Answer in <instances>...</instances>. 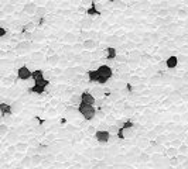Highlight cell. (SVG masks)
<instances>
[{
  "mask_svg": "<svg viewBox=\"0 0 188 169\" xmlns=\"http://www.w3.org/2000/svg\"><path fill=\"white\" fill-rule=\"evenodd\" d=\"M88 79H89V82H98V79H99V73H98V71H93V69H89L88 72Z\"/></svg>",
  "mask_w": 188,
  "mask_h": 169,
  "instance_id": "d6986e66",
  "label": "cell"
},
{
  "mask_svg": "<svg viewBox=\"0 0 188 169\" xmlns=\"http://www.w3.org/2000/svg\"><path fill=\"white\" fill-rule=\"evenodd\" d=\"M96 71L99 73V79H98L99 84H106L113 78V71L110 68V65H101Z\"/></svg>",
  "mask_w": 188,
  "mask_h": 169,
  "instance_id": "6da1fadb",
  "label": "cell"
},
{
  "mask_svg": "<svg viewBox=\"0 0 188 169\" xmlns=\"http://www.w3.org/2000/svg\"><path fill=\"white\" fill-rule=\"evenodd\" d=\"M84 137H85V134H84V132H76V134H75V140H79V141H81V140H84Z\"/></svg>",
  "mask_w": 188,
  "mask_h": 169,
  "instance_id": "11a10c76",
  "label": "cell"
},
{
  "mask_svg": "<svg viewBox=\"0 0 188 169\" xmlns=\"http://www.w3.org/2000/svg\"><path fill=\"white\" fill-rule=\"evenodd\" d=\"M167 140H168V137H167V135H163V134H160V135H157V137H156V143L157 144H163V143H166Z\"/></svg>",
  "mask_w": 188,
  "mask_h": 169,
  "instance_id": "ab89813d",
  "label": "cell"
},
{
  "mask_svg": "<svg viewBox=\"0 0 188 169\" xmlns=\"http://www.w3.org/2000/svg\"><path fill=\"white\" fill-rule=\"evenodd\" d=\"M178 152L181 154V155H187L188 154V145L187 144H181V145L178 147Z\"/></svg>",
  "mask_w": 188,
  "mask_h": 169,
  "instance_id": "74e56055",
  "label": "cell"
},
{
  "mask_svg": "<svg viewBox=\"0 0 188 169\" xmlns=\"http://www.w3.org/2000/svg\"><path fill=\"white\" fill-rule=\"evenodd\" d=\"M122 92L120 90H113L112 93L109 95V101H119L120 99H122Z\"/></svg>",
  "mask_w": 188,
  "mask_h": 169,
  "instance_id": "ac0fdd59",
  "label": "cell"
},
{
  "mask_svg": "<svg viewBox=\"0 0 188 169\" xmlns=\"http://www.w3.org/2000/svg\"><path fill=\"white\" fill-rule=\"evenodd\" d=\"M98 131V127L95 126H89V127H86V134L89 135V137H92V135H95Z\"/></svg>",
  "mask_w": 188,
  "mask_h": 169,
  "instance_id": "836d02e7",
  "label": "cell"
},
{
  "mask_svg": "<svg viewBox=\"0 0 188 169\" xmlns=\"http://www.w3.org/2000/svg\"><path fill=\"white\" fill-rule=\"evenodd\" d=\"M91 93L98 99V97H102V96H103V89H102V87H98V86H96V87H93V89H92Z\"/></svg>",
  "mask_w": 188,
  "mask_h": 169,
  "instance_id": "f546056e",
  "label": "cell"
},
{
  "mask_svg": "<svg viewBox=\"0 0 188 169\" xmlns=\"http://www.w3.org/2000/svg\"><path fill=\"white\" fill-rule=\"evenodd\" d=\"M109 127H110V124L106 121H101L99 124H98V130H109Z\"/></svg>",
  "mask_w": 188,
  "mask_h": 169,
  "instance_id": "b9f144b4",
  "label": "cell"
},
{
  "mask_svg": "<svg viewBox=\"0 0 188 169\" xmlns=\"http://www.w3.org/2000/svg\"><path fill=\"white\" fill-rule=\"evenodd\" d=\"M127 62H129V65L132 68H137L141 63V54L139 51H136V49L130 51L129 55H127Z\"/></svg>",
  "mask_w": 188,
  "mask_h": 169,
  "instance_id": "277c9868",
  "label": "cell"
},
{
  "mask_svg": "<svg viewBox=\"0 0 188 169\" xmlns=\"http://www.w3.org/2000/svg\"><path fill=\"white\" fill-rule=\"evenodd\" d=\"M6 35H7V30H6V27H1V28H0V37H1L3 41L6 40Z\"/></svg>",
  "mask_w": 188,
  "mask_h": 169,
  "instance_id": "bcb514c9",
  "label": "cell"
},
{
  "mask_svg": "<svg viewBox=\"0 0 188 169\" xmlns=\"http://www.w3.org/2000/svg\"><path fill=\"white\" fill-rule=\"evenodd\" d=\"M106 123H109V124H116V120H115V117L112 116V114H109V116H106V120H105Z\"/></svg>",
  "mask_w": 188,
  "mask_h": 169,
  "instance_id": "7dc6e473",
  "label": "cell"
},
{
  "mask_svg": "<svg viewBox=\"0 0 188 169\" xmlns=\"http://www.w3.org/2000/svg\"><path fill=\"white\" fill-rule=\"evenodd\" d=\"M55 138H57L55 134H48V135H45V141H47V143H53Z\"/></svg>",
  "mask_w": 188,
  "mask_h": 169,
  "instance_id": "c3c4849f",
  "label": "cell"
},
{
  "mask_svg": "<svg viewBox=\"0 0 188 169\" xmlns=\"http://www.w3.org/2000/svg\"><path fill=\"white\" fill-rule=\"evenodd\" d=\"M7 132H9V126H7L6 123H1V124H0V135L4 138L6 135H7Z\"/></svg>",
  "mask_w": 188,
  "mask_h": 169,
  "instance_id": "f1b7e54d",
  "label": "cell"
},
{
  "mask_svg": "<svg viewBox=\"0 0 188 169\" xmlns=\"http://www.w3.org/2000/svg\"><path fill=\"white\" fill-rule=\"evenodd\" d=\"M187 155H188V154H187Z\"/></svg>",
  "mask_w": 188,
  "mask_h": 169,
  "instance_id": "6125c7cd",
  "label": "cell"
},
{
  "mask_svg": "<svg viewBox=\"0 0 188 169\" xmlns=\"http://www.w3.org/2000/svg\"><path fill=\"white\" fill-rule=\"evenodd\" d=\"M78 111L84 116V118H85L86 121H92V120L96 117V113H98L96 109H95L93 106L85 104V103H81V104L78 106Z\"/></svg>",
  "mask_w": 188,
  "mask_h": 169,
  "instance_id": "7a4b0ae2",
  "label": "cell"
},
{
  "mask_svg": "<svg viewBox=\"0 0 188 169\" xmlns=\"http://www.w3.org/2000/svg\"><path fill=\"white\" fill-rule=\"evenodd\" d=\"M27 140H28L27 135H21V137H20V141H23V143H27Z\"/></svg>",
  "mask_w": 188,
  "mask_h": 169,
  "instance_id": "680465c9",
  "label": "cell"
},
{
  "mask_svg": "<svg viewBox=\"0 0 188 169\" xmlns=\"http://www.w3.org/2000/svg\"><path fill=\"white\" fill-rule=\"evenodd\" d=\"M81 96H82V103L95 106V103H96V97L92 95V93H89V92H84V93H81Z\"/></svg>",
  "mask_w": 188,
  "mask_h": 169,
  "instance_id": "ba28073f",
  "label": "cell"
},
{
  "mask_svg": "<svg viewBox=\"0 0 188 169\" xmlns=\"http://www.w3.org/2000/svg\"><path fill=\"white\" fill-rule=\"evenodd\" d=\"M166 154L168 155V157H171V158H174V157H177V155H178L180 152H178V149H177L175 147H171V148H168V149H167V151H166Z\"/></svg>",
  "mask_w": 188,
  "mask_h": 169,
  "instance_id": "4dcf8cb0",
  "label": "cell"
},
{
  "mask_svg": "<svg viewBox=\"0 0 188 169\" xmlns=\"http://www.w3.org/2000/svg\"><path fill=\"white\" fill-rule=\"evenodd\" d=\"M167 137H168V140H175L177 135H175V134H170V135H167Z\"/></svg>",
  "mask_w": 188,
  "mask_h": 169,
  "instance_id": "91938a15",
  "label": "cell"
},
{
  "mask_svg": "<svg viewBox=\"0 0 188 169\" xmlns=\"http://www.w3.org/2000/svg\"><path fill=\"white\" fill-rule=\"evenodd\" d=\"M99 6H98V3H93V4H91L88 9H86V14L88 16H91V17H99V16H102V11L98 9Z\"/></svg>",
  "mask_w": 188,
  "mask_h": 169,
  "instance_id": "30bf717a",
  "label": "cell"
},
{
  "mask_svg": "<svg viewBox=\"0 0 188 169\" xmlns=\"http://www.w3.org/2000/svg\"><path fill=\"white\" fill-rule=\"evenodd\" d=\"M112 6H113V9H119V10H124V7H126V4H124L123 1H120V0H113Z\"/></svg>",
  "mask_w": 188,
  "mask_h": 169,
  "instance_id": "484cf974",
  "label": "cell"
},
{
  "mask_svg": "<svg viewBox=\"0 0 188 169\" xmlns=\"http://www.w3.org/2000/svg\"><path fill=\"white\" fill-rule=\"evenodd\" d=\"M157 14H158V17H166L170 14V10H167V9H161V10L157 11Z\"/></svg>",
  "mask_w": 188,
  "mask_h": 169,
  "instance_id": "7bdbcfd3",
  "label": "cell"
},
{
  "mask_svg": "<svg viewBox=\"0 0 188 169\" xmlns=\"http://www.w3.org/2000/svg\"><path fill=\"white\" fill-rule=\"evenodd\" d=\"M164 128H166V127H164V126H157L156 128H154V131H156L157 134H161V132L164 131Z\"/></svg>",
  "mask_w": 188,
  "mask_h": 169,
  "instance_id": "db71d44e",
  "label": "cell"
},
{
  "mask_svg": "<svg viewBox=\"0 0 188 169\" xmlns=\"http://www.w3.org/2000/svg\"><path fill=\"white\" fill-rule=\"evenodd\" d=\"M150 61H151L150 55H144V57H141V63H140V65H143V66H149V65H150Z\"/></svg>",
  "mask_w": 188,
  "mask_h": 169,
  "instance_id": "d590c367",
  "label": "cell"
},
{
  "mask_svg": "<svg viewBox=\"0 0 188 169\" xmlns=\"http://www.w3.org/2000/svg\"><path fill=\"white\" fill-rule=\"evenodd\" d=\"M166 62H167V66H168V69L177 68V65H178V57H175V55H170V57L166 59Z\"/></svg>",
  "mask_w": 188,
  "mask_h": 169,
  "instance_id": "9a60e30c",
  "label": "cell"
},
{
  "mask_svg": "<svg viewBox=\"0 0 188 169\" xmlns=\"http://www.w3.org/2000/svg\"><path fill=\"white\" fill-rule=\"evenodd\" d=\"M31 159H33V165H34V166H37V165L43 164L44 159H45V157L41 155V154H34V155H31Z\"/></svg>",
  "mask_w": 188,
  "mask_h": 169,
  "instance_id": "e0dca14e",
  "label": "cell"
},
{
  "mask_svg": "<svg viewBox=\"0 0 188 169\" xmlns=\"http://www.w3.org/2000/svg\"><path fill=\"white\" fill-rule=\"evenodd\" d=\"M50 84V80L43 78V79L40 80H36V83L31 86V92L33 93H37V95H43L44 92H45V87Z\"/></svg>",
  "mask_w": 188,
  "mask_h": 169,
  "instance_id": "3957f363",
  "label": "cell"
},
{
  "mask_svg": "<svg viewBox=\"0 0 188 169\" xmlns=\"http://www.w3.org/2000/svg\"><path fill=\"white\" fill-rule=\"evenodd\" d=\"M0 111H1V116L3 114H11L13 113V107H11V104H7L4 101H1L0 103Z\"/></svg>",
  "mask_w": 188,
  "mask_h": 169,
  "instance_id": "2e32d148",
  "label": "cell"
},
{
  "mask_svg": "<svg viewBox=\"0 0 188 169\" xmlns=\"http://www.w3.org/2000/svg\"><path fill=\"white\" fill-rule=\"evenodd\" d=\"M181 144H183V143H181L180 140H177V138H175V140H172V141H171V145H172V147H175V148H177V147H180Z\"/></svg>",
  "mask_w": 188,
  "mask_h": 169,
  "instance_id": "f5cc1de1",
  "label": "cell"
},
{
  "mask_svg": "<svg viewBox=\"0 0 188 169\" xmlns=\"http://www.w3.org/2000/svg\"><path fill=\"white\" fill-rule=\"evenodd\" d=\"M43 78H45V72H43L41 69H36L34 72H33V80H40L43 79Z\"/></svg>",
  "mask_w": 188,
  "mask_h": 169,
  "instance_id": "7402d4cb",
  "label": "cell"
},
{
  "mask_svg": "<svg viewBox=\"0 0 188 169\" xmlns=\"http://www.w3.org/2000/svg\"><path fill=\"white\" fill-rule=\"evenodd\" d=\"M70 103H71V104L79 106L81 103H82V96H81V95H76V93H75V95H72V96L70 97Z\"/></svg>",
  "mask_w": 188,
  "mask_h": 169,
  "instance_id": "603a6c76",
  "label": "cell"
},
{
  "mask_svg": "<svg viewBox=\"0 0 188 169\" xmlns=\"http://www.w3.org/2000/svg\"><path fill=\"white\" fill-rule=\"evenodd\" d=\"M13 83H14V80H13L11 76H9V78H1V84H3V87H6V86H11Z\"/></svg>",
  "mask_w": 188,
  "mask_h": 169,
  "instance_id": "1f68e13d",
  "label": "cell"
},
{
  "mask_svg": "<svg viewBox=\"0 0 188 169\" xmlns=\"http://www.w3.org/2000/svg\"><path fill=\"white\" fill-rule=\"evenodd\" d=\"M177 16L181 17V18H187V17H188V11H185V10H178V11H177Z\"/></svg>",
  "mask_w": 188,
  "mask_h": 169,
  "instance_id": "f6af8a7d",
  "label": "cell"
},
{
  "mask_svg": "<svg viewBox=\"0 0 188 169\" xmlns=\"http://www.w3.org/2000/svg\"><path fill=\"white\" fill-rule=\"evenodd\" d=\"M76 40H78V37H76L75 34H72V32H68L65 35V41H68V42H75Z\"/></svg>",
  "mask_w": 188,
  "mask_h": 169,
  "instance_id": "8d00e7d4",
  "label": "cell"
},
{
  "mask_svg": "<svg viewBox=\"0 0 188 169\" xmlns=\"http://www.w3.org/2000/svg\"><path fill=\"white\" fill-rule=\"evenodd\" d=\"M98 42L93 40V38H86V40H84V42H82V47H84V49L85 51H91V49H93V48H96Z\"/></svg>",
  "mask_w": 188,
  "mask_h": 169,
  "instance_id": "7c38bea8",
  "label": "cell"
},
{
  "mask_svg": "<svg viewBox=\"0 0 188 169\" xmlns=\"http://www.w3.org/2000/svg\"><path fill=\"white\" fill-rule=\"evenodd\" d=\"M79 24H81L82 28H91V26L93 24V21H92L91 16H89V17H84V18L79 21Z\"/></svg>",
  "mask_w": 188,
  "mask_h": 169,
  "instance_id": "ffe728a7",
  "label": "cell"
},
{
  "mask_svg": "<svg viewBox=\"0 0 188 169\" xmlns=\"http://www.w3.org/2000/svg\"><path fill=\"white\" fill-rule=\"evenodd\" d=\"M47 14V9L44 7V6H38L37 7V11H36V14L34 16H37V17H44Z\"/></svg>",
  "mask_w": 188,
  "mask_h": 169,
  "instance_id": "4316f807",
  "label": "cell"
},
{
  "mask_svg": "<svg viewBox=\"0 0 188 169\" xmlns=\"http://www.w3.org/2000/svg\"><path fill=\"white\" fill-rule=\"evenodd\" d=\"M95 138L99 144H107L110 141V132L107 130H98L95 134Z\"/></svg>",
  "mask_w": 188,
  "mask_h": 169,
  "instance_id": "8992f818",
  "label": "cell"
},
{
  "mask_svg": "<svg viewBox=\"0 0 188 169\" xmlns=\"http://www.w3.org/2000/svg\"><path fill=\"white\" fill-rule=\"evenodd\" d=\"M17 78L20 80H30L33 78V72L28 69V66L23 65V66L17 69Z\"/></svg>",
  "mask_w": 188,
  "mask_h": 169,
  "instance_id": "5b68a950",
  "label": "cell"
},
{
  "mask_svg": "<svg viewBox=\"0 0 188 169\" xmlns=\"http://www.w3.org/2000/svg\"><path fill=\"white\" fill-rule=\"evenodd\" d=\"M20 165H21L23 168H27V166H30V165H33L31 155H27V157H24V158L21 159V162H20Z\"/></svg>",
  "mask_w": 188,
  "mask_h": 169,
  "instance_id": "cb8c5ba5",
  "label": "cell"
},
{
  "mask_svg": "<svg viewBox=\"0 0 188 169\" xmlns=\"http://www.w3.org/2000/svg\"><path fill=\"white\" fill-rule=\"evenodd\" d=\"M47 62L51 63V65H55V63L59 62V57H58V55H51V57L47 58Z\"/></svg>",
  "mask_w": 188,
  "mask_h": 169,
  "instance_id": "e575fe53",
  "label": "cell"
},
{
  "mask_svg": "<svg viewBox=\"0 0 188 169\" xmlns=\"http://www.w3.org/2000/svg\"><path fill=\"white\" fill-rule=\"evenodd\" d=\"M115 61H118L119 63H124V62H127V58H126V57H122V55H118Z\"/></svg>",
  "mask_w": 188,
  "mask_h": 169,
  "instance_id": "f907efd6",
  "label": "cell"
},
{
  "mask_svg": "<svg viewBox=\"0 0 188 169\" xmlns=\"http://www.w3.org/2000/svg\"><path fill=\"white\" fill-rule=\"evenodd\" d=\"M130 82H132V84L137 86V84H141L143 79H141V78H139V76H132V78H130Z\"/></svg>",
  "mask_w": 188,
  "mask_h": 169,
  "instance_id": "f35d334b",
  "label": "cell"
},
{
  "mask_svg": "<svg viewBox=\"0 0 188 169\" xmlns=\"http://www.w3.org/2000/svg\"><path fill=\"white\" fill-rule=\"evenodd\" d=\"M183 80L185 82V83H188V72H185V73L183 75Z\"/></svg>",
  "mask_w": 188,
  "mask_h": 169,
  "instance_id": "6f0895ef",
  "label": "cell"
},
{
  "mask_svg": "<svg viewBox=\"0 0 188 169\" xmlns=\"http://www.w3.org/2000/svg\"><path fill=\"white\" fill-rule=\"evenodd\" d=\"M37 4H34V3H27V4L23 6V13L24 14H28V16H34L36 14V11H37Z\"/></svg>",
  "mask_w": 188,
  "mask_h": 169,
  "instance_id": "8fae6325",
  "label": "cell"
},
{
  "mask_svg": "<svg viewBox=\"0 0 188 169\" xmlns=\"http://www.w3.org/2000/svg\"><path fill=\"white\" fill-rule=\"evenodd\" d=\"M16 49L17 52H23V54H26V52H30L33 49V44H31V41H21V42H19L16 45Z\"/></svg>",
  "mask_w": 188,
  "mask_h": 169,
  "instance_id": "52a82bcc",
  "label": "cell"
},
{
  "mask_svg": "<svg viewBox=\"0 0 188 169\" xmlns=\"http://www.w3.org/2000/svg\"><path fill=\"white\" fill-rule=\"evenodd\" d=\"M53 73L55 75V76H57V75H61V73H64V69L62 68H55L53 71Z\"/></svg>",
  "mask_w": 188,
  "mask_h": 169,
  "instance_id": "816d5d0a",
  "label": "cell"
},
{
  "mask_svg": "<svg viewBox=\"0 0 188 169\" xmlns=\"http://www.w3.org/2000/svg\"><path fill=\"white\" fill-rule=\"evenodd\" d=\"M98 1H102V0H93V3H98Z\"/></svg>",
  "mask_w": 188,
  "mask_h": 169,
  "instance_id": "94428289",
  "label": "cell"
},
{
  "mask_svg": "<svg viewBox=\"0 0 188 169\" xmlns=\"http://www.w3.org/2000/svg\"><path fill=\"white\" fill-rule=\"evenodd\" d=\"M20 140V135L17 134V132H10L9 135H7V140L6 141H10V143H16Z\"/></svg>",
  "mask_w": 188,
  "mask_h": 169,
  "instance_id": "83f0119b",
  "label": "cell"
},
{
  "mask_svg": "<svg viewBox=\"0 0 188 169\" xmlns=\"http://www.w3.org/2000/svg\"><path fill=\"white\" fill-rule=\"evenodd\" d=\"M122 47H123V49H133L136 45H134L133 42H126V44H123Z\"/></svg>",
  "mask_w": 188,
  "mask_h": 169,
  "instance_id": "681fc988",
  "label": "cell"
},
{
  "mask_svg": "<svg viewBox=\"0 0 188 169\" xmlns=\"http://www.w3.org/2000/svg\"><path fill=\"white\" fill-rule=\"evenodd\" d=\"M44 38H45V34H44L41 30L33 31V41H43Z\"/></svg>",
  "mask_w": 188,
  "mask_h": 169,
  "instance_id": "44dd1931",
  "label": "cell"
},
{
  "mask_svg": "<svg viewBox=\"0 0 188 169\" xmlns=\"http://www.w3.org/2000/svg\"><path fill=\"white\" fill-rule=\"evenodd\" d=\"M119 128H120V127H119L118 124H110V127H109V130H107V131L110 132V134H118Z\"/></svg>",
  "mask_w": 188,
  "mask_h": 169,
  "instance_id": "60d3db41",
  "label": "cell"
},
{
  "mask_svg": "<svg viewBox=\"0 0 188 169\" xmlns=\"http://www.w3.org/2000/svg\"><path fill=\"white\" fill-rule=\"evenodd\" d=\"M139 161L140 162H149V161H150V155H149V152H147V151H146V152H140Z\"/></svg>",
  "mask_w": 188,
  "mask_h": 169,
  "instance_id": "d6a6232c",
  "label": "cell"
},
{
  "mask_svg": "<svg viewBox=\"0 0 188 169\" xmlns=\"http://www.w3.org/2000/svg\"><path fill=\"white\" fill-rule=\"evenodd\" d=\"M91 4H93V0H81V6H84V7H89Z\"/></svg>",
  "mask_w": 188,
  "mask_h": 169,
  "instance_id": "ee69618b",
  "label": "cell"
},
{
  "mask_svg": "<svg viewBox=\"0 0 188 169\" xmlns=\"http://www.w3.org/2000/svg\"><path fill=\"white\" fill-rule=\"evenodd\" d=\"M118 57V49L116 47H107L105 49V59L106 61H115Z\"/></svg>",
  "mask_w": 188,
  "mask_h": 169,
  "instance_id": "9c48e42d",
  "label": "cell"
},
{
  "mask_svg": "<svg viewBox=\"0 0 188 169\" xmlns=\"http://www.w3.org/2000/svg\"><path fill=\"white\" fill-rule=\"evenodd\" d=\"M27 59H31L34 62H43V61H45V55L43 52H40V51H34Z\"/></svg>",
  "mask_w": 188,
  "mask_h": 169,
  "instance_id": "5bb4252c",
  "label": "cell"
},
{
  "mask_svg": "<svg viewBox=\"0 0 188 169\" xmlns=\"http://www.w3.org/2000/svg\"><path fill=\"white\" fill-rule=\"evenodd\" d=\"M101 110L102 111H105V113H106V114H109V113H110V106H103V107H101Z\"/></svg>",
  "mask_w": 188,
  "mask_h": 169,
  "instance_id": "9f6ffc18",
  "label": "cell"
},
{
  "mask_svg": "<svg viewBox=\"0 0 188 169\" xmlns=\"http://www.w3.org/2000/svg\"><path fill=\"white\" fill-rule=\"evenodd\" d=\"M123 40H124V37L123 38H120L119 35H109V37H106V40L105 41H107L109 44H110V47H116L118 44H122L123 42Z\"/></svg>",
  "mask_w": 188,
  "mask_h": 169,
  "instance_id": "4fadbf2b",
  "label": "cell"
},
{
  "mask_svg": "<svg viewBox=\"0 0 188 169\" xmlns=\"http://www.w3.org/2000/svg\"><path fill=\"white\" fill-rule=\"evenodd\" d=\"M16 148H17V152H24V151H27V149H28V145H27V143H23V141H20V143L16 144Z\"/></svg>",
  "mask_w": 188,
  "mask_h": 169,
  "instance_id": "d4e9b609",
  "label": "cell"
}]
</instances>
